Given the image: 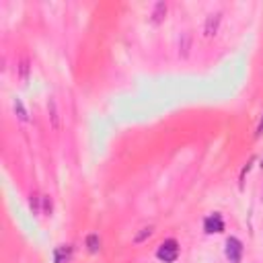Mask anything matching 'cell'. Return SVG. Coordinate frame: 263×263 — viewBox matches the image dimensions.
Returning a JSON list of instances; mask_svg holds the SVG:
<instances>
[{"mask_svg": "<svg viewBox=\"0 0 263 263\" xmlns=\"http://www.w3.org/2000/svg\"><path fill=\"white\" fill-rule=\"evenodd\" d=\"M177 255H179V245H177V240H173V238L164 240L162 245L158 247V251H156V257H158L160 261H164V263L175 261Z\"/></svg>", "mask_w": 263, "mask_h": 263, "instance_id": "obj_1", "label": "cell"}, {"mask_svg": "<svg viewBox=\"0 0 263 263\" xmlns=\"http://www.w3.org/2000/svg\"><path fill=\"white\" fill-rule=\"evenodd\" d=\"M226 257L230 263H240V257H242V242L234 236H230L226 240Z\"/></svg>", "mask_w": 263, "mask_h": 263, "instance_id": "obj_2", "label": "cell"}, {"mask_svg": "<svg viewBox=\"0 0 263 263\" xmlns=\"http://www.w3.org/2000/svg\"><path fill=\"white\" fill-rule=\"evenodd\" d=\"M204 228H206V232H222L224 230V220H222V216L220 214H212V216H208L204 220Z\"/></svg>", "mask_w": 263, "mask_h": 263, "instance_id": "obj_3", "label": "cell"}, {"mask_svg": "<svg viewBox=\"0 0 263 263\" xmlns=\"http://www.w3.org/2000/svg\"><path fill=\"white\" fill-rule=\"evenodd\" d=\"M70 255V249L68 247H60L58 251H56V263H64Z\"/></svg>", "mask_w": 263, "mask_h": 263, "instance_id": "obj_4", "label": "cell"}, {"mask_svg": "<svg viewBox=\"0 0 263 263\" xmlns=\"http://www.w3.org/2000/svg\"><path fill=\"white\" fill-rule=\"evenodd\" d=\"M216 25H218V14H212V16L208 18V27H206V35H214Z\"/></svg>", "mask_w": 263, "mask_h": 263, "instance_id": "obj_5", "label": "cell"}, {"mask_svg": "<svg viewBox=\"0 0 263 263\" xmlns=\"http://www.w3.org/2000/svg\"><path fill=\"white\" fill-rule=\"evenodd\" d=\"M86 245H88V251H90V253H97V251H99V238H97L95 234H90V236L86 238Z\"/></svg>", "mask_w": 263, "mask_h": 263, "instance_id": "obj_6", "label": "cell"}, {"mask_svg": "<svg viewBox=\"0 0 263 263\" xmlns=\"http://www.w3.org/2000/svg\"><path fill=\"white\" fill-rule=\"evenodd\" d=\"M14 109L18 111V118H21V120H27V114H25V109H23L21 101H16V103H14Z\"/></svg>", "mask_w": 263, "mask_h": 263, "instance_id": "obj_7", "label": "cell"}, {"mask_svg": "<svg viewBox=\"0 0 263 263\" xmlns=\"http://www.w3.org/2000/svg\"><path fill=\"white\" fill-rule=\"evenodd\" d=\"M21 70H23V80L27 78V60H23V64H21Z\"/></svg>", "mask_w": 263, "mask_h": 263, "instance_id": "obj_8", "label": "cell"}, {"mask_svg": "<svg viewBox=\"0 0 263 263\" xmlns=\"http://www.w3.org/2000/svg\"><path fill=\"white\" fill-rule=\"evenodd\" d=\"M259 132H263V120H261V124H259Z\"/></svg>", "mask_w": 263, "mask_h": 263, "instance_id": "obj_9", "label": "cell"}]
</instances>
